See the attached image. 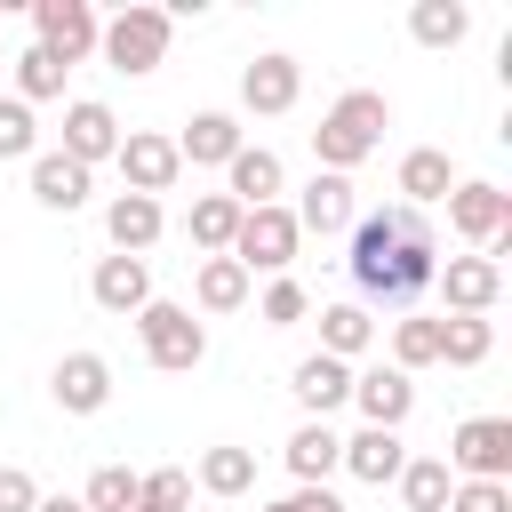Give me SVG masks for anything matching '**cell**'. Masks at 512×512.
I'll use <instances>...</instances> for the list:
<instances>
[{
	"instance_id": "cell-1",
	"label": "cell",
	"mask_w": 512,
	"mask_h": 512,
	"mask_svg": "<svg viewBox=\"0 0 512 512\" xmlns=\"http://www.w3.org/2000/svg\"><path fill=\"white\" fill-rule=\"evenodd\" d=\"M344 272H352V288H360L368 304L408 312V304L432 288V272H440L432 216L408 208V200H392V208H376V216H352V256H344Z\"/></svg>"
},
{
	"instance_id": "cell-2",
	"label": "cell",
	"mask_w": 512,
	"mask_h": 512,
	"mask_svg": "<svg viewBox=\"0 0 512 512\" xmlns=\"http://www.w3.org/2000/svg\"><path fill=\"white\" fill-rule=\"evenodd\" d=\"M384 128H392V104L376 96V88H344L328 112H320V128H312V152H320V176H352L376 144H384Z\"/></svg>"
},
{
	"instance_id": "cell-3",
	"label": "cell",
	"mask_w": 512,
	"mask_h": 512,
	"mask_svg": "<svg viewBox=\"0 0 512 512\" xmlns=\"http://www.w3.org/2000/svg\"><path fill=\"white\" fill-rule=\"evenodd\" d=\"M168 8H144V0H128L120 16H104L96 24V48H104V64L112 72H128V80H144V72H160L168 64Z\"/></svg>"
},
{
	"instance_id": "cell-4",
	"label": "cell",
	"mask_w": 512,
	"mask_h": 512,
	"mask_svg": "<svg viewBox=\"0 0 512 512\" xmlns=\"http://www.w3.org/2000/svg\"><path fill=\"white\" fill-rule=\"evenodd\" d=\"M136 336H144V360H152V368H168V376H184V368H200V360H208V328L192 320V304L152 296V304L136 312Z\"/></svg>"
},
{
	"instance_id": "cell-5",
	"label": "cell",
	"mask_w": 512,
	"mask_h": 512,
	"mask_svg": "<svg viewBox=\"0 0 512 512\" xmlns=\"http://www.w3.org/2000/svg\"><path fill=\"white\" fill-rule=\"evenodd\" d=\"M296 248H304V232H296V216L272 200V208H248L240 216V232H232V264L256 280V272H272V280H288V264H296Z\"/></svg>"
},
{
	"instance_id": "cell-6",
	"label": "cell",
	"mask_w": 512,
	"mask_h": 512,
	"mask_svg": "<svg viewBox=\"0 0 512 512\" xmlns=\"http://www.w3.org/2000/svg\"><path fill=\"white\" fill-rule=\"evenodd\" d=\"M440 464L456 480H512V416H464Z\"/></svg>"
},
{
	"instance_id": "cell-7",
	"label": "cell",
	"mask_w": 512,
	"mask_h": 512,
	"mask_svg": "<svg viewBox=\"0 0 512 512\" xmlns=\"http://www.w3.org/2000/svg\"><path fill=\"white\" fill-rule=\"evenodd\" d=\"M448 232L472 240V256H488V248L512 232V192H504V184H480V176H456V192H448Z\"/></svg>"
},
{
	"instance_id": "cell-8",
	"label": "cell",
	"mask_w": 512,
	"mask_h": 512,
	"mask_svg": "<svg viewBox=\"0 0 512 512\" xmlns=\"http://www.w3.org/2000/svg\"><path fill=\"white\" fill-rule=\"evenodd\" d=\"M96 24H104V16H96L88 0H32V32H40L32 48H48L64 72H72L80 56H96Z\"/></svg>"
},
{
	"instance_id": "cell-9",
	"label": "cell",
	"mask_w": 512,
	"mask_h": 512,
	"mask_svg": "<svg viewBox=\"0 0 512 512\" xmlns=\"http://www.w3.org/2000/svg\"><path fill=\"white\" fill-rule=\"evenodd\" d=\"M120 176H128V192H144V200H160L176 176H184V160H176V136H160V128H120Z\"/></svg>"
},
{
	"instance_id": "cell-10",
	"label": "cell",
	"mask_w": 512,
	"mask_h": 512,
	"mask_svg": "<svg viewBox=\"0 0 512 512\" xmlns=\"http://www.w3.org/2000/svg\"><path fill=\"white\" fill-rule=\"evenodd\" d=\"M432 288L448 296L456 320H488L496 296H504V264H496V256H448V264L432 272Z\"/></svg>"
},
{
	"instance_id": "cell-11",
	"label": "cell",
	"mask_w": 512,
	"mask_h": 512,
	"mask_svg": "<svg viewBox=\"0 0 512 512\" xmlns=\"http://www.w3.org/2000/svg\"><path fill=\"white\" fill-rule=\"evenodd\" d=\"M288 392H296L304 424H328V416L352 400V368H344V360H328V352H304V360L288 368Z\"/></svg>"
},
{
	"instance_id": "cell-12",
	"label": "cell",
	"mask_w": 512,
	"mask_h": 512,
	"mask_svg": "<svg viewBox=\"0 0 512 512\" xmlns=\"http://www.w3.org/2000/svg\"><path fill=\"white\" fill-rule=\"evenodd\" d=\"M296 96H304V64H296V56H256V64L240 72V104H248L256 120L296 112Z\"/></svg>"
},
{
	"instance_id": "cell-13",
	"label": "cell",
	"mask_w": 512,
	"mask_h": 512,
	"mask_svg": "<svg viewBox=\"0 0 512 512\" xmlns=\"http://www.w3.org/2000/svg\"><path fill=\"white\" fill-rule=\"evenodd\" d=\"M48 392H56L64 416H96V408L112 400V360H104V352H64L56 376H48Z\"/></svg>"
},
{
	"instance_id": "cell-14",
	"label": "cell",
	"mask_w": 512,
	"mask_h": 512,
	"mask_svg": "<svg viewBox=\"0 0 512 512\" xmlns=\"http://www.w3.org/2000/svg\"><path fill=\"white\" fill-rule=\"evenodd\" d=\"M352 408H360V424L400 432V424L416 416V384H408L400 368H360V376H352Z\"/></svg>"
},
{
	"instance_id": "cell-15",
	"label": "cell",
	"mask_w": 512,
	"mask_h": 512,
	"mask_svg": "<svg viewBox=\"0 0 512 512\" xmlns=\"http://www.w3.org/2000/svg\"><path fill=\"white\" fill-rule=\"evenodd\" d=\"M56 152H64V160H80V168L112 160V152H120V120H112V104H96V96L64 104V144H56Z\"/></svg>"
},
{
	"instance_id": "cell-16",
	"label": "cell",
	"mask_w": 512,
	"mask_h": 512,
	"mask_svg": "<svg viewBox=\"0 0 512 512\" xmlns=\"http://www.w3.org/2000/svg\"><path fill=\"white\" fill-rule=\"evenodd\" d=\"M88 296H96L104 312L136 320V312L152 304V264H144V256H96V272H88Z\"/></svg>"
},
{
	"instance_id": "cell-17",
	"label": "cell",
	"mask_w": 512,
	"mask_h": 512,
	"mask_svg": "<svg viewBox=\"0 0 512 512\" xmlns=\"http://www.w3.org/2000/svg\"><path fill=\"white\" fill-rule=\"evenodd\" d=\"M240 144H248V136H240L232 112H192L184 136H176V160H184V168H232Z\"/></svg>"
},
{
	"instance_id": "cell-18",
	"label": "cell",
	"mask_w": 512,
	"mask_h": 512,
	"mask_svg": "<svg viewBox=\"0 0 512 512\" xmlns=\"http://www.w3.org/2000/svg\"><path fill=\"white\" fill-rule=\"evenodd\" d=\"M280 184H288V168H280V152H264V144H240L232 168H224V200H240V208H272Z\"/></svg>"
},
{
	"instance_id": "cell-19",
	"label": "cell",
	"mask_w": 512,
	"mask_h": 512,
	"mask_svg": "<svg viewBox=\"0 0 512 512\" xmlns=\"http://www.w3.org/2000/svg\"><path fill=\"white\" fill-rule=\"evenodd\" d=\"M88 184H96V168H80V160H64V152H32V200H40L48 216L88 208Z\"/></svg>"
},
{
	"instance_id": "cell-20",
	"label": "cell",
	"mask_w": 512,
	"mask_h": 512,
	"mask_svg": "<svg viewBox=\"0 0 512 512\" xmlns=\"http://www.w3.org/2000/svg\"><path fill=\"white\" fill-rule=\"evenodd\" d=\"M104 232H112V256H144V248L168 232V208H160V200H144V192H112Z\"/></svg>"
},
{
	"instance_id": "cell-21",
	"label": "cell",
	"mask_w": 512,
	"mask_h": 512,
	"mask_svg": "<svg viewBox=\"0 0 512 512\" xmlns=\"http://www.w3.org/2000/svg\"><path fill=\"white\" fill-rule=\"evenodd\" d=\"M400 464H408V448H400V432H376V424H360V432L344 440V456H336V472H352V480H368V488H384V480H400Z\"/></svg>"
},
{
	"instance_id": "cell-22",
	"label": "cell",
	"mask_w": 512,
	"mask_h": 512,
	"mask_svg": "<svg viewBox=\"0 0 512 512\" xmlns=\"http://www.w3.org/2000/svg\"><path fill=\"white\" fill-rule=\"evenodd\" d=\"M288 216H296V232H320V240H328V232H344V224L360 216V208H352V176H312V184H304V200H296Z\"/></svg>"
},
{
	"instance_id": "cell-23",
	"label": "cell",
	"mask_w": 512,
	"mask_h": 512,
	"mask_svg": "<svg viewBox=\"0 0 512 512\" xmlns=\"http://www.w3.org/2000/svg\"><path fill=\"white\" fill-rule=\"evenodd\" d=\"M400 192H408V208H432V200H448V192H456V160H448L440 144H416V152H400Z\"/></svg>"
},
{
	"instance_id": "cell-24",
	"label": "cell",
	"mask_w": 512,
	"mask_h": 512,
	"mask_svg": "<svg viewBox=\"0 0 512 512\" xmlns=\"http://www.w3.org/2000/svg\"><path fill=\"white\" fill-rule=\"evenodd\" d=\"M280 456H288V472H296V488H328V472H336V456H344V440H336L328 424H296Z\"/></svg>"
},
{
	"instance_id": "cell-25",
	"label": "cell",
	"mask_w": 512,
	"mask_h": 512,
	"mask_svg": "<svg viewBox=\"0 0 512 512\" xmlns=\"http://www.w3.org/2000/svg\"><path fill=\"white\" fill-rule=\"evenodd\" d=\"M240 200H224V192H200L192 200V216H184V232H192V248L200 256H232V232H240Z\"/></svg>"
},
{
	"instance_id": "cell-26",
	"label": "cell",
	"mask_w": 512,
	"mask_h": 512,
	"mask_svg": "<svg viewBox=\"0 0 512 512\" xmlns=\"http://www.w3.org/2000/svg\"><path fill=\"white\" fill-rule=\"evenodd\" d=\"M248 288H256V280H248L232 256H200V272H192V304H200V312H240Z\"/></svg>"
},
{
	"instance_id": "cell-27",
	"label": "cell",
	"mask_w": 512,
	"mask_h": 512,
	"mask_svg": "<svg viewBox=\"0 0 512 512\" xmlns=\"http://www.w3.org/2000/svg\"><path fill=\"white\" fill-rule=\"evenodd\" d=\"M368 344H376L368 304H328V312H320V352H328V360H344V368H352Z\"/></svg>"
},
{
	"instance_id": "cell-28",
	"label": "cell",
	"mask_w": 512,
	"mask_h": 512,
	"mask_svg": "<svg viewBox=\"0 0 512 512\" xmlns=\"http://www.w3.org/2000/svg\"><path fill=\"white\" fill-rule=\"evenodd\" d=\"M392 488H400V504H408V512H448V488H456V472H448L440 456H408Z\"/></svg>"
},
{
	"instance_id": "cell-29",
	"label": "cell",
	"mask_w": 512,
	"mask_h": 512,
	"mask_svg": "<svg viewBox=\"0 0 512 512\" xmlns=\"http://www.w3.org/2000/svg\"><path fill=\"white\" fill-rule=\"evenodd\" d=\"M408 32H416V48H456L472 32V8L464 0H416L408 8Z\"/></svg>"
},
{
	"instance_id": "cell-30",
	"label": "cell",
	"mask_w": 512,
	"mask_h": 512,
	"mask_svg": "<svg viewBox=\"0 0 512 512\" xmlns=\"http://www.w3.org/2000/svg\"><path fill=\"white\" fill-rule=\"evenodd\" d=\"M432 360H440V320L400 312V320H392V368H400V376H416V368H432Z\"/></svg>"
},
{
	"instance_id": "cell-31",
	"label": "cell",
	"mask_w": 512,
	"mask_h": 512,
	"mask_svg": "<svg viewBox=\"0 0 512 512\" xmlns=\"http://www.w3.org/2000/svg\"><path fill=\"white\" fill-rule=\"evenodd\" d=\"M200 488L208 496H248L256 488V448H208L200 456Z\"/></svg>"
},
{
	"instance_id": "cell-32",
	"label": "cell",
	"mask_w": 512,
	"mask_h": 512,
	"mask_svg": "<svg viewBox=\"0 0 512 512\" xmlns=\"http://www.w3.org/2000/svg\"><path fill=\"white\" fill-rule=\"evenodd\" d=\"M488 352H496V328H488V320H456V312L440 320V360H448V368H480Z\"/></svg>"
},
{
	"instance_id": "cell-33",
	"label": "cell",
	"mask_w": 512,
	"mask_h": 512,
	"mask_svg": "<svg viewBox=\"0 0 512 512\" xmlns=\"http://www.w3.org/2000/svg\"><path fill=\"white\" fill-rule=\"evenodd\" d=\"M48 96H64V64L48 48H24L16 56V104H48Z\"/></svg>"
},
{
	"instance_id": "cell-34",
	"label": "cell",
	"mask_w": 512,
	"mask_h": 512,
	"mask_svg": "<svg viewBox=\"0 0 512 512\" xmlns=\"http://www.w3.org/2000/svg\"><path fill=\"white\" fill-rule=\"evenodd\" d=\"M136 504H144V512H184V504H192V472H176V464L136 472Z\"/></svg>"
},
{
	"instance_id": "cell-35",
	"label": "cell",
	"mask_w": 512,
	"mask_h": 512,
	"mask_svg": "<svg viewBox=\"0 0 512 512\" xmlns=\"http://www.w3.org/2000/svg\"><path fill=\"white\" fill-rule=\"evenodd\" d=\"M80 504H88V512H128V504H136V472H128V464H96Z\"/></svg>"
},
{
	"instance_id": "cell-36",
	"label": "cell",
	"mask_w": 512,
	"mask_h": 512,
	"mask_svg": "<svg viewBox=\"0 0 512 512\" xmlns=\"http://www.w3.org/2000/svg\"><path fill=\"white\" fill-rule=\"evenodd\" d=\"M40 152V128H32V104L0 96V160H32Z\"/></svg>"
},
{
	"instance_id": "cell-37",
	"label": "cell",
	"mask_w": 512,
	"mask_h": 512,
	"mask_svg": "<svg viewBox=\"0 0 512 512\" xmlns=\"http://www.w3.org/2000/svg\"><path fill=\"white\" fill-rule=\"evenodd\" d=\"M256 312H264V328H296V320H304V312H312V296H304V288H296V280H272V288H264V304H256Z\"/></svg>"
},
{
	"instance_id": "cell-38",
	"label": "cell",
	"mask_w": 512,
	"mask_h": 512,
	"mask_svg": "<svg viewBox=\"0 0 512 512\" xmlns=\"http://www.w3.org/2000/svg\"><path fill=\"white\" fill-rule=\"evenodd\" d=\"M448 512H512V488L504 480H456L448 488Z\"/></svg>"
},
{
	"instance_id": "cell-39",
	"label": "cell",
	"mask_w": 512,
	"mask_h": 512,
	"mask_svg": "<svg viewBox=\"0 0 512 512\" xmlns=\"http://www.w3.org/2000/svg\"><path fill=\"white\" fill-rule=\"evenodd\" d=\"M40 504V480L24 464H0V512H32Z\"/></svg>"
},
{
	"instance_id": "cell-40",
	"label": "cell",
	"mask_w": 512,
	"mask_h": 512,
	"mask_svg": "<svg viewBox=\"0 0 512 512\" xmlns=\"http://www.w3.org/2000/svg\"><path fill=\"white\" fill-rule=\"evenodd\" d=\"M264 512H344V504H336V488H296V496H280Z\"/></svg>"
},
{
	"instance_id": "cell-41",
	"label": "cell",
	"mask_w": 512,
	"mask_h": 512,
	"mask_svg": "<svg viewBox=\"0 0 512 512\" xmlns=\"http://www.w3.org/2000/svg\"><path fill=\"white\" fill-rule=\"evenodd\" d=\"M32 512H88V504H80V496H40Z\"/></svg>"
},
{
	"instance_id": "cell-42",
	"label": "cell",
	"mask_w": 512,
	"mask_h": 512,
	"mask_svg": "<svg viewBox=\"0 0 512 512\" xmlns=\"http://www.w3.org/2000/svg\"><path fill=\"white\" fill-rule=\"evenodd\" d=\"M128 512H144V504H128Z\"/></svg>"
}]
</instances>
